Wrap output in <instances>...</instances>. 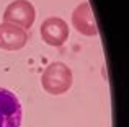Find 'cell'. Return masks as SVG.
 Here are the masks:
<instances>
[{
    "mask_svg": "<svg viewBox=\"0 0 129 127\" xmlns=\"http://www.w3.org/2000/svg\"><path fill=\"white\" fill-rule=\"evenodd\" d=\"M72 82H74L72 70L64 62H51L41 75L43 90L54 96L67 93L72 86Z\"/></svg>",
    "mask_w": 129,
    "mask_h": 127,
    "instance_id": "6da1fadb",
    "label": "cell"
},
{
    "mask_svg": "<svg viewBox=\"0 0 129 127\" xmlns=\"http://www.w3.org/2000/svg\"><path fill=\"white\" fill-rule=\"evenodd\" d=\"M36 20V10L29 0H13L3 12V23L15 25L21 29H29Z\"/></svg>",
    "mask_w": 129,
    "mask_h": 127,
    "instance_id": "7a4b0ae2",
    "label": "cell"
},
{
    "mask_svg": "<svg viewBox=\"0 0 129 127\" xmlns=\"http://www.w3.org/2000/svg\"><path fill=\"white\" fill-rule=\"evenodd\" d=\"M23 108L18 96L0 86V127H20Z\"/></svg>",
    "mask_w": 129,
    "mask_h": 127,
    "instance_id": "3957f363",
    "label": "cell"
},
{
    "mask_svg": "<svg viewBox=\"0 0 129 127\" xmlns=\"http://www.w3.org/2000/svg\"><path fill=\"white\" fill-rule=\"evenodd\" d=\"M39 33H41V39L47 46L60 47L69 39V25L66 20L59 16H49L41 23Z\"/></svg>",
    "mask_w": 129,
    "mask_h": 127,
    "instance_id": "277c9868",
    "label": "cell"
},
{
    "mask_svg": "<svg viewBox=\"0 0 129 127\" xmlns=\"http://www.w3.org/2000/svg\"><path fill=\"white\" fill-rule=\"evenodd\" d=\"M72 25L77 29V33H80L82 36L93 38L98 34V26L88 2H82L72 12Z\"/></svg>",
    "mask_w": 129,
    "mask_h": 127,
    "instance_id": "5b68a950",
    "label": "cell"
},
{
    "mask_svg": "<svg viewBox=\"0 0 129 127\" xmlns=\"http://www.w3.org/2000/svg\"><path fill=\"white\" fill-rule=\"evenodd\" d=\"M28 33L10 23H0V49L20 51L28 42Z\"/></svg>",
    "mask_w": 129,
    "mask_h": 127,
    "instance_id": "8992f818",
    "label": "cell"
}]
</instances>
